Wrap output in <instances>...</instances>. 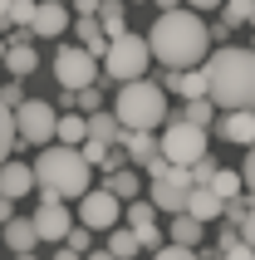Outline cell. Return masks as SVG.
<instances>
[{"mask_svg":"<svg viewBox=\"0 0 255 260\" xmlns=\"http://www.w3.org/2000/svg\"><path fill=\"white\" fill-rule=\"evenodd\" d=\"M64 246H69L74 255H88V250H99V246H93V231H84V226H69V236H64Z\"/></svg>","mask_w":255,"mask_h":260,"instance_id":"cell-33","label":"cell"},{"mask_svg":"<svg viewBox=\"0 0 255 260\" xmlns=\"http://www.w3.org/2000/svg\"><path fill=\"white\" fill-rule=\"evenodd\" d=\"M84 260H113V255H108V250H103V246H99V250H88V255H84Z\"/></svg>","mask_w":255,"mask_h":260,"instance_id":"cell-47","label":"cell"},{"mask_svg":"<svg viewBox=\"0 0 255 260\" xmlns=\"http://www.w3.org/2000/svg\"><path fill=\"white\" fill-rule=\"evenodd\" d=\"M54 5H69V0H54Z\"/></svg>","mask_w":255,"mask_h":260,"instance_id":"cell-53","label":"cell"},{"mask_svg":"<svg viewBox=\"0 0 255 260\" xmlns=\"http://www.w3.org/2000/svg\"><path fill=\"white\" fill-rule=\"evenodd\" d=\"M186 191H192V177H186V167H167V177H157L152 187H147V197H152L157 211L182 216V211H186Z\"/></svg>","mask_w":255,"mask_h":260,"instance_id":"cell-10","label":"cell"},{"mask_svg":"<svg viewBox=\"0 0 255 260\" xmlns=\"http://www.w3.org/2000/svg\"><path fill=\"white\" fill-rule=\"evenodd\" d=\"M167 241H172V246H182V250H197L201 241H206V226H197V221H192V216L182 211V216H172Z\"/></svg>","mask_w":255,"mask_h":260,"instance_id":"cell-20","label":"cell"},{"mask_svg":"<svg viewBox=\"0 0 255 260\" xmlns=\"http://www.w3.org/2000/svg\"><path fill=\"white\" fill-rule=\"evenodd\" d=\"M54 79H59V88H64V93L93 88V84H99V59L84 54V49L69 40V44H59V49H54Z\"/></svg>","mask_w":255,"mask_h":260,"instance_id":"cell-8","label":"cell"},{"mask_svg":"<svg viewBox=\"0 0 255 260\" xmlns=\"http://www.w3.org/2000/svg\"><path fill=\"white\" fill-rule=\"evenodd\" d=\"M113 118H118L123 133H152V128L167 123V93L152 84V74H147V79H133V84L118 88Z\"/></svg>","mask_w":255,"mask_h":260,"instance_id":"cell-4","label":"cell"},{"mask_svg":"<svg viewBox=\"0 0 255 260\" xmlns=\"http://www.w3.org/2000/svg\"><path fill=\"white\" fill-rule=\"evenodd\" d=\"M147 40H142L138 29H128L118 40H108V54H103V74L113 79V84H133V79H147Z\"/></svg>","mask_w":255,"mask_h":260,"instance_id":"cell-6","label":"cell"},{"mask_svg":"<svg viewBox=\"0 0 255 260\" xmlns=\"http://www.w3.org/2000/svg\"><path fill=\"white\" fill-rule=\"evenodd\" d=\"M123 157L128 167H142L147 157H157V138L152 133H123Z\"/></svg>","mask_w":255,"mask_h":260,"instance_id":"cell-25","label":"cell"},{"mask_svg":"<svg viewBox=\"0 0 255 260\" xmlns=\"http://www.w3.org/2000/svg\"><path fill=\"white\" fill-rule=\"evenodd\" d=\"M93 20H99L103 40H118V35H128V5H123V0H103Z\"/></svg>","mask_w":255,"mask_h":260,"instance_id":"cell-21","label":"cell"},{"mask_svg":"<svg viewBox=\"0 0 255 260\" xmlns=\"http://www.w3.org/2000/svg\"><path fill=\"white\" fill-rule=\"evenodd\" d=\"M245 25H255V0H250V15H245Z\"/></svg>","mask_w":255,"mask_h":260,"instance_id":"cell-49","label":"cell"},{"mask_svg":"<svg viewBox=\"0 0 255 260\" xmlns=\"http://www.w3.org/2000/svg\"><path fill=\"white\" fill-rule=\"evenodd\" d=\"M206 147H211V133L206 128H192V123H177V118L162 123V138H157V157L162 162H172V167H197L206 157Z\"/></svg>","mask_w":255,"mask_h":260,"instance_id":"cell-5","label":"cell"},{"mask_svg":"<svg viewBox=\"0 0 255 260\" xmlns=\"http://www.w3.org/2000/svg\"><path fill=\"white\" fill-rule=\"evenodd\" d=\"M186 177H192V187H211V177H216V162H211V157H201L197 167H186Z\"/></svg>","mask_w":255,"mask_h":260,"instance_id":"cell-36","label":"cell"},{"mask_svg":"<svg viewBox=\"0 0 255 260\" xmlns=\"http://www.w3.org/2000/svg\"><path fill=\"white\" fill-rule=\"evenodd\" d=\"M103 191L108 197H118V202H138V191H142V177L133 172V167H118V172H108V182H103Z\"/></svg>","mask_w":255,"mask_h":260,"instance_id":"cell-22","label":"cell"},{"mask_svg":"<svg viewBox=\"0 0 255 260\" xmlns=\"http://www.w3.org/2000/svg\"><path fill=\"white\" fill-rule=\"evenodd\" d=\"M250 202H255V197H231V202H226V211H221V221L241 226V221H245V211H250Z\"/></svg>","mask_w":255,"mask_h":260,"instance_id":"cell-35","label":"cell"},{"mask_svg":"<svg viewBox=\"0 0 255 260\" xmlns=\"http://www.w3.org/2000/svg\"><path fill=\"white\" fill-rule=\"evenodd\" d=\"M250 54H255V40H250Z\"/></svg>","mask_w":255,"mask_h":260,"instance_id":"cell-54","label":"cell"},{"mask_svg":"<svg viewBox=\"0 0 255 260\" xmlns=\"http://www.w3.org/2000/svg\"><path fill=\"white\" fill-rule=\"evenodd\" d=\"M15 147H20V143H15V113L0 103V157H10Z\"/></svg>","mask_w":255,"mask_h":260,"instance_id":"cell-31","label":"cell"},{"mask_svg":"<svg viewBox=\"0 0 255 260\" xmlns=\"http://www.w3.org/2000/svg\"><path fill=\"white\" fill-rule=\"evenodd\" d=\"M64 29H69V5L40 0V5H35V20H29V35H35V40H59Z\"/></svg>","mask_w":255,"mask_h":260,"instance_id":"cell-14","label":"cell"},{"mask_svg":"<svg viewBox=\"0 0 255 260\" xmlns=\"http://www.w3.org/2000/svg\"><path fill=\"white\" fill-rule=\"evenodd\" d=\"M123 226H128L133 236L157 231V206H152V202H128V206H123Z\"/></svg>","mask_w":255,"mask_h":260,"instance_id":"cell-24","label":"cell"},{"mask_svg":"<svg viewBox=\"0 0 255 260\" xmlns=\"http://www.w3.org/2000/svg\"><path fill=\"white\" fill-rule=\"evenodd\" d=\"M15 260H35V255H15Z\"/></svg>","mask_w":255,"mask_h":260,"instance_id":"cell-52","label":"cell"},{"mask_svg":"<svg viewBox=\"0 0 255 260\" xmlns=\"http://www.w3.org/2000/svg\"><path fill=\"white\" fill-rule=\"evenodd\" d=\"M103 250H108L113 260H138V255H142L138 236L128 231V226H113V231H108V246H103Z\"/></svg>","mask_w":255,"mask_h":260,"instance_id":"cell-27","label":"cell"},{"mask_svg":"<svg viewBox=\"0 0 255 260\" xmlns=\"http://www.w3.org/2000/svg\"><path fill=\"white\" fill-rule=\"evenodd\" d=\"M0 162H5V157H0Z\"/></svg>","mask_w":255,"mask_h":260,"instance_id":"cell-55","label":"cell"},{"mask_svg":"<svg viewBox=\"0 0 255 260\" xmlns=\"http://www.w3.org/2000/svg\"><path fill=\"white\" fill-rule=\"evenodd\" d=\"M29 172H35V197H44V202H79L88 191V182H93V167H88L84 157H79V147H40V157L29 162Z\"/></svg>","mask_w":255,"mask_h":260,"instance_id":"cell-3","label":"cell"},{"mask_svg":"<svg viewBox=\"0 0 255 260\" xmlns=\"http://www.w3.org/2000/svg\"><path fill=\"white\" fill-rule=\"evenodd\" d=\"M0 54H5V35H0Z\"/></svg>","mask_w":255,"mask_h":260,"instance_id":"cell-51","label":"cell"},{"mask_svg":"<svg viewBox=\"0 0 255 260\" xmlns=\"http://www.w3.org/2000/svg\"><path fill=\"white\" fill-rule=\"evenodd\" d=\"M74 44H79L84 54H93L99 64H103V54H108V40H103L99 20H79V25H74Z\"/></svg>","mask_w":255,"mask_h":260,"instance_id":"cell-23","label":"cell"},{"mask_svg":"<svg viewBox=\"0 0 255 260\" xmlns=\"http://www.w3.org/2000/svg\"><path fill=\"white\" fill-rule=\"evenodd\" d=\"M177 123H192V128H211L216 123V103L211 99H192L182 108V118H177Z\"/></svg>","mask_w":255,"mask_h":260,"instance_id":"cell-28","label":"cell"},{"mask_svg":"<svg viewBox=\"0 0 255 260\" xmlns=\"http://www.w3.org/2000/svg\"><path fill=\"white\" fill-rule=\"evenodd\" d=\"M54 123H59V108L49 99H25L15 108V143L20 147H49L54 143Z\"/></svg>","mask_w":255,"mask_h":260,"instance_id":"cell-7","label":"cell"},{"mask_svg":"<svg viewBox=\"0 0 255 260\" xmlns=\"http://www.w3.org/2000/svg\"><path fill=\"white\" fill-rule=\"evenodd\" d=\"M84 123H88V138H93V143H103V147H113L118 138H123V128H118V118L108 113V108H99V113H88Z\"/></svg>","mask_w":255,"mask_h":260,"instance_id":"cell-26","label":"cell"},{"mask_svg":"<svg viewBox=\"0 0 255 260\" xmlns=\"http://www.w3.org/2000/svg\"><path fill=\"white\" fill-rule=\"evenodd\" d=\"M0 246H10L15 255H29V250L40 246V236H35V226H29V216H15L0 226Z\"/></svg>","mask_w":255,"mask_h":260,"instance_id":"cell-18","label":"cell"},{"mask_svg":"<svg viewBox=\"0 0 255 260\" xmlns=\"http://www.w3.org/2000/svg\"><path fill=\"white\" fill-rule=\"evenodd\" d=\"M206 74V99L216 103V113H241L255 108V54L241 44H221L201 64Z\"/></svg>","mask_w":255,"mask_h":260,"instance_id":"cell-2","label":"cell"},{"mask_svg":"<svg viewBox=\"0 0 255 260\" xmlns=\"http://www.w3.org/2000/svg\"><path fill=\"white\" fill-rule=\"evenodd\" d=\"M221 211H226V202H221L211 187H192V191H186V216L197 221V226H211V221H221Z\"/></svg>","mask_w":255,"mask_h":260,"instance_id":"cell-17","label":"cell"},{"mask_svg":"<svg viewBox=\"0 0 255 260\" xmlns=\"http://www.w3.org/2000/svg\"><path fill=\"white\" fill-rule=\"evenodd\" d=\"M123 5H147V0H123Z\"/></svg>","mask_w":255,"mask_h":260,"instance_id":"cell-50","label":"cell"},{"mask_svg":"<svg viewBox=\"0 0 255 260\" xmlns=\"http://www.w3.org/2000/svg\"><path fill=\"white\" fill-rule=\"evenodd\" d=\"M221 25H245V15H250V0H221Z\"/></svg>","mask_w":255,"mask_h":260,"instance_id":"cell-34","label":"cell"},{"mask_svg":"<svg viewBox=\"0 0 255 260\" xmlns=\"http://www.w3.org/2000/svg\"><path fill=\"white\" fill-rule=\"evenodd\" d=\"M0 197H5V202L35 197V172H29V162H15V157L0 162Z\"/></svg>","mask_w":255,"mask_h":260,"instance_id":"cell-13","label":"cell"},{"mask_svg":"<svg viewBox=\"0 0 255 260\" xmlns=\"http://www.w3.org/2000/svg\"><path fill=\"white\" fill-rule=\"evenodd\" d=\"M216 133H221L226 143L255 147V108H241V113H221V118H216Z\"/></svg>","mask_w":255,"mask_h":260,"instance_id":"cell-16","label":"cell"},{"mask_svg":"<svg viewBox=\"0 0 255 260\" xmlns=\"http://www.w3.org/2000/svg\"><path fill=\"white\" fill-rule=\"evenodd\" d=\"M79 226L84 231H113V226H123V202L118 197H108V191H93L88 187L84 197H79Z\"/></svg>","mask_w":255,"mask_h":260,"instance_id":"cell-9","label":"cell"},{"mask_svg":"<svg viewBox=\"0 0 255 260\" xmlns=\"http://www.w3.org/2000/svg\"><path fill=\"white\" fill-rule=\"evenodd\" d=\"M142 40H147V54H152L162 69H197L201 59L211 54L206 20L192 15V10H167V15H157L152 29H147Z\"/></svg>","mask_w":255,"mask_h":260,"instance_id":"cell-1","label":"cell"},{"mask_svg":"<svg viewBox=\"0 0 255 260\" xmlns=\"http://www.w3.org/2000/svg\"><path fill=\"white\" fill-rule=\"evenodd\" d=\"M236 231H241V241H245V246L255 250V202H250V211H245V221L236 226Z\"/></svg>","mask_w":255,"mask_h":260,"instance_id":"cell-41","label":"cell"},{"mask_svg":"<svg viewBox=\"0 0 255 260\" xmlns=\"http://www.w3.org/2000/svg\"><path fill=\"white\" fill-rule=\"evenodd\" d=\"M35 5H40V0H10V15H5V25L29 29V20H35Z\"/></svg>","mask_w":255,"mask_h":260,"instance_id":"cell-32","label":"cell"},{"mask_svg":"<svg viewBox=\"0 0 255 260\" xmlns=\"http://www.w3.org/2000/svg\"><path fill=\"white\" fill-rule=\"evenodd\" d=\"M157 5V15H167V10H182V0H152Z\"/></svg>","mask_w":255,"mask_h":260,"instance_id":"cell-45","label":"cell"},{"mask_svg":"<svg viewBox=\"0 0 255 260\" xmlns=\"http://www.w3.org/2000/svg\"><path fill=\"white\" fill-rule=\"evenodd\" d=\"M241 187H245V197H255V147L245 152V162H241Z\"/></svg>","mask_w":255,"mask_h":260,"instance_id":"cell-38","label":"cell"},{"mask_svg":"<svg viewBox=\"0 0 255 260\" xmlns=\"http://www.w3.org/2000/svg\"><path fill=\"white\" fill-rule=\"evenodd\" d=\"M99 5H103V0H69V15H79V20H93V15H99Z\"/></svg>","mask_w":255,"mask_h":260,"instance_id":"cell-40","label":"cell"},{"mask_svg":"<svg viewBox=\"0 0 255 260\" xmlns=\"http://www.w3.org/2000/svg\"><path fill=\"white\" fill-rule=\"evenodd\" d=\"M54 260H84V255H74L69 246H59V250H54Z\"/></svg>","mask_w":255,"mask_h":260,"instance_id":"cell-46","label":"cell"},{"mask_svg":"<svg viewBox=\"0 0 255 260\" xmlns=\"http://www.w3.org/2000/svg\"><path fill=\"white\" fill-rule=\"evenodd\" d=\"M152 84L162 88V93H167V88H172V93H182L186 103H192V99H206V74H201V69H162V79H152Z\"/></svg>","mask_w":255,"mask_h":260,"instance_id":"cell-15","label":"cell"},{"mask_svg":"<svg viewBox=\"0 0 255 260\" xmlns=\"http://www.w3.org/2000/svg\"><path fill=\"white\" fill-rule=\"evenodd\" d=\"M5 221H15V202H5V197H0V226H5Z\"/></svg>","mask_w":255,"mask_h":260,"instance_id":"cell-44","label":"cell"},{"mask_svg":"<svg viewBox=\"0 0 255 260\" xmlns=\"http://www.w3.org/2000/svg\"><path fill=\"white\" fill-rule=\"evenodd\" d=\"M152 260H201V250H182V246H162V250H152Z\"/></svg>","mask_w":255,"mask_h":260,"instance_id":"cell-39","label":"cell"},{"mask_svg":"<svg viewBox=\"0 0 255 260\" xmlns=\"http://www.w3.org/2000/svg\"><path fill=\"white\" fill-rule=\"evenodd\" d=\"M29 226H35L40 241H59V246H64V236H69V206H64V202H44V197H40Z\"/></svg>","mask_w":255,"mask_h":260,"instance_id":"cell-12","label":"cell"},{"mask_svg":"<svg viewBox=\"0 0 255 260\" xmlns=\"http://www.w3.org/2000/svg\"><path fill=\"white\" fill-rule=\"evenodd\" d=\"M221 260H255V250L245 246V241H236V246H226V250H221Z\"/></svg>","mask_w":255,"mask_h":260,"instance_id":"cell-42","label":"cell"},{"mask_svg":"<svg viewBox=\"0 0 255 260\" xmlns=\"http://www.w3.org/2000/svg\"><path fill=\"white\" fill-rule=\"evenodd\" d=\"M29 40H35L29 29L5 35V54H0V64H5V74H10V79H29V74L40 69V49H35Z\"/></svg>","mask_w":255,"mask_h":260,"instance_id":"cell-11","label":"cell"},{"mask_svg":"<svg viewBox=\"0 0 255 260\" xmlns=\"http://www.w3.org/2000/svg\"><path fill=\"white\" fill-rule=\"evenodd\" d=\"M69 108H79V113H99V108H103V88L99 84H93V88H79V93H69Z\"/></svg>","mask_w":255,"mask_h":260,"instance_id":"cell-30","label":"cell"},{"mask_svg":"<svg viewBox=\"0 0 255 260\" xmlns=\"http://www.w3.org/2000/svg\"><path fill=\"white\" fill-rule=\"evenodd\" d=\"M0 103H5V108H20V103H25V84H20V79H10V84H0Z\"/></svg>","mask_w":255,"mask_h":260,"instance_id":"cell-37","label":"cell"},{"mask_svg":"<svg viewBox=\"0 0 255 260\" xmlns=\"http://www.w3.org/2000/svg\"><path fill=\"white\" fill-rule=\"evenodd\" d=\"M5 15H10V0H0V25H5Z\"/></svg>","mask_w":255,"mask_h":260,"instance_id":"cell-48","label":"cell"},{"mask_svg":"<svg viewBox=\"0 0 255 260\" xmlns=\"http://www.w3.org/2000/svg\"><path fill=\"white\" fill-rule=\"evenodd\" d=\"M192 15H211V10H221V0H182Z\"/></svg>","mask_w":255,"mask_h":260,"instance_id":"cell-43","label":"cell"},{"mask_svg":"<svg viewBox=\"0 0 255 260\" xmlns=\"http://www.w3.org/2000/svg\"><path fill=\"white\" fill-rule=\"evenodd\" d=\"M54 143H59V147H84V143H88V123H84V113L64 108V113H59V123H54Z\"/></svg>","mask_w":255,"mask_h":260,"instance_id":"cell-19","label":"cell"},{"mask_svg":"<svg viewBox=\"0 0 255 260\" xmlns=\"http://www.w3.org/2000/svg\"><path fill=\"white\" fill-rule=\"evenodd\" d=\"M211 191L221 197V202H231V197H241V172H231V167H216V177H211Z\"/></svg>","mask_w":255,"mask_h":260,"instance_id":"cell-29","label":"cell"}]
</instances>
